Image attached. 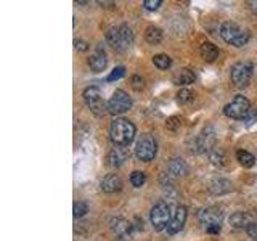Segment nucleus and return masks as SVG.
Wrapping results in <instances>:
<instances>
[{"label":"nucleus","instance_id":"obj_1","mask_svg":"<svg viewBox=\"0 0 257 241\" xmlns=\"http://www.w3.org/2000/svg\"><path fill=\"white\" fill-rule=\"evenodd\" d=\"M109 137L116 147H127L135 139V126L128 119H114L109 127Z\"/></svg>","mask_w":257,"mask_h":241},{"label":"nucleus","instance_id":"obj_2","mask_svg":"<svg viewBox=\"0 0 257 241\" xmlns=\"http://www.w3.org/2000/svg\"><path fill=\"white\" fill-rule=\"evenodd\" d=\"M106 40L108 44L117 52H125L128 47L134 42V32L132 29L125 26V24H120V26H112L106 32Z\"/></svg>","mask_w":257,"mask_h":241},{"label":"nucleus","instance_id":"obj_3","mask_svg":"<svg viewBox=\"0 0 257 241\" xmlns=\"http://www.w3.org/2000/svg\"><path fill=\"white\" fill-rule=\"evenodd\" d=\"M220 37L230 45L235 47H243L249 42V32L243 28H239L235 23H223L220 26Z\"/></svg>","mask_w":257,"mask_h":241},{"label":"nucleus","instance_id":"obj_4","mask_svg":"<svg viewBox=\"0 0 257 241\" xmlns=\"http://www.w3.org/2000/svg\"><path fill=\"white\" fill-rule=\"evenodd\" d=\"M158 153V142L153 135L143 134L135 143V156L143 163H150L156 158Z\"/></svg>","mask_w":257,"mask_h":241},{"label":"nucleus","instance_id":"obj_5","mask_svg":"<svg viewBox=\"0 0 257 241\" xmlns=\"http://www.w3.org/2000/svg\"><path fill=\"white\" fill-rule=\"evenodd\" d=\"M252 63L251 61H238L231 66L230 71V77H231V82L235 84L236 87L243 88L249 84V80L252 77Z\"/></svg>","mask_w":257,"mask_h":241},{"label":"nucleus","instance_id":"obj_6","mask_svg":"<svg viewBox=\"0 0 257 241\" xmlns=\"http://www.w3.org/2000/svg\"><path fill=\"white\" fill-rule=\"evenodd\" d=\"M82 96H84L85 104H87L88 108H90V111L93 112V114L101 116V114H104V112H106L108 104L104 103V100H103L101 92H100V88H98V87H95V85L87 87L85 90H84V95H82Z\"/></svg>","mask_w":257,"mask_h":241},{"label":"nucleus","instance_id":"obj_7","mask_svg":"<svg viewBox=\"0 0 257 241\" xmlns=\"http://www.w3.org/2000/svg\"><path fill=\"white\" fill-rule=\"evenodd\" d=\"M251 112V103L243 95H236L231 103L223 108V114L231 119H244Z\"/></svg>","mask_w":257,"mask_h":241},{"label":"nucleus","instance_id":"obj_8","mask_svg":"<svg viewBox=\"0 0 257 241\" xmlns=\"http://www.w3.org/2000/svg\"><path fill=\"white\" fill-rule=\"evenodd\" d=\"M150 219H151L153 228H155V230L159 231V230L167 228V225L171 223V220H172L171 207H169V204H166L164 201H161V203L155 204V207L151 209Z\"/></svg>","mask_w":257,"mask_h":241},{"label":"nucleus","instance_id":"obj_9","mask_svg":"<svg viewBox=\"0 0 257 241\" xmlns=\"http://www.w3.org/2000/svg\"><path fill=\"white\" fill-rule=\"evenodd\" d=\"M132 108V98L124 90H116L108 101V112L111 114H124Z\"/></svg>","mask_w":257,"mask_h":241},{"label":"nucleus","instance_id":"obj_10","mask_svg":"<svg viewBox=\"0 0 257 241\" xmlns=\"http://www.w3.org/2000/svg\"><path fill=\"white\" fill-rule=\"evenodd\" d=\"M215 145V132L214 129L209 126L203 129V132L198 135L196 139V151L199 153H211Z\"/></svg>","mask_w":257,"mask_h":241},{"label":"nucleus","instance_id":"obj_11","mask_svg":"<svg viewBox=\"0 0 257 241\" xmlns=\"http://www.w3.org/2000/svg\"><path fill=\"white\" fill-rule=\"evenodd\" d=\"M109 228L112 230L114 235H117L119 238H124V239H128L134 233V225L127 219H122V217H114V219H111Z\"/></svg>","mask_w":257,"mask_h":241},{"label":"nucleus","instance_id":"obj_12","mask_svg":"<svg viewBox=\"0 0 257 241\" xmlns=\"http://www.w3.org/2000/svg\"><path fill=\"white\" fill-rule=\"evenodd\" d=\"M198 219L201 220V223L211 227V225H220L222 219H223V212L222 209H217V207H206V209H201L198 212Z\"/></svg>","mask_w":257,"mask_h":241},{"label":"nucleus","instance_id":"obj_13","mask_svg":"<svg viewBox=\"0 0 257 241\" xmlns=\"http://www.w3.org/2000/svg\"><path fill=\"white\" fill-rule=\"evenodd\" d=\"M185 220H187V207H185V206H177L175 212L172 215V220H171V223L167 225V233H169V235H175V233H179L183 228Z\"/></svg>","mask_w":257,"mask_h":241},{"label":"nucleus","instance_id":"obj_14","mask_svg":"<svg viewBox=\"0 0 257 241\" xmlns=\"http://www.w3.org/2000/svg\"><path fill=\"white\" fill-rule=\"evenodd\" d=\"M131 156V151L127 147H116L109 151L108 155V164L111 167H120Z\"/></svg>","mask_w":257,"mask_h":241},{"label":"nucleus","instance_id":"obj_15","mask_svg":"<svg viewBox=\"0 0 257 241\" xmlns=\"http://www.w3.org/2000/svg\"><path fill=\"white\" fill-rule=\"evenodd\" d=\"M100 187L104 193H114V191H119L120 188H122V180H120L119 175H116V174H108L101 180Z\"/></svg>","mask_w":257,"mask_h":241},{"label":"nucleus","instance_id":"obj_16","mask_svg":"<svg viewBox=\"0 0 257 241\" xmlns=\"http://www.w3.org/2000/svg\"><path fill=\"white\" fill-rule=\"evenodd\" d=\"M167 172L171 177H183L188 174V166L185 164V161L180 158L171 159V163L167 164Z\"/></svg>","mask_w":257,"mask_h":241},{"label":"nucleus","instance_id":"obj_17","mask_svg":"<svg viewBox=\"0 0 257 241\" xmlns=\"http://www.w3.org/2000/svg\"><path fill=\"white\" fill-rule=\"evenodd\" d=\"M230 223H231L233 228H246L247 230L254 222H252V217L249 214L235 212V214H231V217H230Z\"/></svg>","mask_w":257,"mask_h":241},{"label":"nucleus","instance_id":"obj_18","mask_svg":"<svg viewBox=\"0 0 257 241\" xmlns=\"http://www.w3.org/2000/svg\"><path fill=\"white\" fill-rule=\"evenodd\" d=\"M106 64H108V58H106V55H104V52H101V50L93 53L90 58H88V66H90V69L95 72L103 71L106 68Z\"/></svg>","mask_w":257,"mask_h":241},{"label":"nucleus","instance_id":"obj_19","mask_svg":"<svg viewBox=\"0 0 257 241\" xmlns=\"http://www.w3.org/2000/svg\"><path fill=\"white\" fill-rule=\"evenodd\" d=\"M195 82V72L188 68L179 69L174 74V84L177 85H190Z\"/></svg>","mask_w":257,"mask_h":241},{"label":"nucleus","instance_id":"obj_20","mask_svg":"<svg viewBox=\"0 0 257 241\" xmlns=\"http://www.w3.org/2000/svg\"><path fill=\"white\" fill-rule=\"evenodd\" d=\"M233 190V185L230 180H225V179H219V180H214L211 185H209V191L212 195H225V193H230Z\"/></svg>","mask_w":257,"mask_h":241},{"label":"nucleus","instance_id":"obj_21","mask_svg":"<svg viewBox=\"0 0 257 241\" xmlns=\"http://www.w3.org/2000/svg\"><path fill=\"white\" fill-rule=\"evenodd\" d=\"M199 55H201V58H203L204 61H214L217 56H219V48H217L214 44L211 42H204L203 45L199 47Z\"/></svg>","mask_w":257,"mask_h":241},{"label":"nucleus","instance_id":"obj_22","mask_svg":"<svg viewBox=\"0 0 257 241\" xmlns=\"http://www.w3.org/2000/svg\"><path fill=\"white\" fill-rule=\"evenodd\" d=\"M145 39H147V42L151 44V45H156L159 44L161 40H163V31L156 26H148L147 31H145Z\"/></svg>","mask_w":257,"mask_h":241},{"label":"nucleus","instance_id":"obj_23","mask_svg":"<svg viewBox=\"0 0 257 241\" xmlns=\"http://www.w3.org/2000/svg\"><path fill=\"white\" fill-rule=\"evenodd\" d=\"M153 63H155V66L161 71H166L172 66V58L169 55H164V53H159L156 55L155 58H153Z\"/></svg>","mask_w":257,"mask_h":241},{"label":"nucleus","instance_id":"obj_24","mask_svg":"<svg viewBox=\"0 0 257 241\" xmlns=\"http://www.w3.org/2000/svg\"><path fill=\"white\" fill-rule=\"evenodd\" d=\"M236 159L239 161V164L243 167H252L255 164V158L254 155H251L249 151H244V150H239L236 153Z\"/></svg>","mask_w":257,"mask_h":241},{"label":"nucleus","instance_id":"obj_25","mask_svg":"<svg viewBox=\"0 0 257 241\" xmlns=\"http://www.w3.org/2000/svg\"><path fill=\"white\" fill-rule=\"evenodd\" d=\"M145 182H147V175H145L143 172H140V171H134V172L131 174V183L134 185L135 188H140Z\"/></svg>","mask_w":257,"mask_h":241},{"label":"nucleus","instance_id":"obj_26","mask_svg":"<svg viewBox=\"0 0 257 241\" xmlns=\"http://www.w3.org/2000/svg\"><path fill=\"white\" fill-rule=\"evenodd\" d=\"M124 74H125V68L124 66H117V68H114L111 71V74L108 76V82H112V80H117V79H120V77H124Z\"/></svg>","mask_w":257,"mask_h":241},{"label":"nucleus","instance_id":"obj_27","mask_svg":"<svg viewBox=\"0 0 257 241\" xmlns=\"http://www.w3.org/2000/svg\"><path fill=\"white\" fill-rule=\"evenodd\" d=\"M191 98H193V93L190 90H187V88H183V90H180L179 93H177V101H179L180 104L191 101Z\"/></svg>","mask_w":257,"mask_h":241},{"label":"nucleus","instance_id":"obj_28","mask_svg":"<svg viewBox=\"0 0 257 241\" xmlns=\"http://www.w3.org/2000/svg\"><path fill=\"white\" fill-rule=\"evenodd\" d=\"M209 158H211V161H212V164H215V166H222L223 164V153L222 151H211L209 153Z\"/></svg>","mask_w":257,"mask_h":241},{"label":"nucleus","instance_id":"obj_29","mask_svg":"<svg viewBox=\"0 0 257 241\" xmlns=\"http://www.w3.org/2000/svg\"><path fill=\"white\" fill-rule=\"evenodd\" d=\"M87 204L85 203H76L74 204V217H84L87 214Z\"/></svg>","mask_w":257,"mask_h":241},{"label":"nucleus","instance_id":"obj_30","mask_svg":"<svg viewBox=\"0 0 257 241\" xmlns=\"http://www.w3.org/2000/svg\"><path fill=\"white\" fill-rule=\"evenodd\" d=\"M143 7L147 8V10H150V12H155L161 7V0H145Z\"/></svg>","mask_w":257,"mask_h":241},{"label":"nucleus","instance_id":"obj_31","mask_svg":"<svg viewBox=\"0 0 257 241\" xmlns=\"http://www.w3.org/2000/svg\"><path fill=\"white\" fill-rule=\"evenodd\" d=\"M132 88L134 90H142V88L145 87V80L140 77V76H132Z\"/></svg>","mask_w":257,"mask_h":241},{"label":"nucleus","instance_id":"obj_32","mask_svg":"<svg viewBox=\"0 0 257 241\" xmlns=\"http://www.w3.org/2000/svg\"><path fill=\"white\" fill-rule=\"evenodd\" d=\"M180 119L179 117H169L167 119V123H166V126H167V129H171V131H177V129L180 127Z\"/></svg>","mask_w":257,"mask_h":241},{"label":"nucleus","instance_id":"obj_33","mask_svg":"<svg viewBox=\"0 0 257 241\" xmlns=\"http://www.w3.org/2000/svg\"><path fill=\"white\" fill-rule=\"evenodd\" d=\"M74 47H76V50H79V52H85V50H88V44L85 42V40H76V42H74Z\"/></svg>","mask_w":257,"mask_h":241},{"label":"nucleus","instance_id":"obj_34","mask_svg":"<svg viewBox=\"0 0 257 241\" xmlns=\"http://www.w3.org/2000/svg\"><path fill=\"white\" fill-rule=\"evenodd\" d=\"M246 231H247V235L251 236V238H252L254 241H257V225H255V223H252L251 227H249V228H247Z\"/></svg>","mask_w":257,"mask_h":241},{"label":"nucleus","instance_id":"obj_35","mask_svg":"<svg viewBox=\"0 0 257 241\" xmlns=\"http://www.w3.org/2000/svg\"><path fill=\"white\" fill-rule=\"evenodd\" d=\"M207 233H220V225H211V227L206 228Z\"/></svg>","mask_w":257,"mask_h":241},{"label":"nucleus","instance_id":"obj_36","mask_svg":"<svg viewBox=\"0 0 257 241\" xmlns=\"http://www.w3.org/2000/svg\"><path fill=\"white\" fill-rule=\"evenodd\" d=\"M249 8H251V12L254 15H257V0H251V2H247Z\"/></svg>","mask_w":257,"mask_h":241},{"label":"nucleus","instance_id":"obj_37","mask_svg":"<svg viewBox=\"0 0 257 241\" xmlns=\"http://www.w3.org/2000/svg\"><path fill=\"white\" fill-rule=\"evenodd\" d=\"M100 5H114V4H112V2H98Z\"/></svg>","mask_w":257,"mask_h":241}]
</instances>
